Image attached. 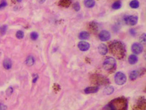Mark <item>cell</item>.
Returning <instances> with one entry per match:
<instances>
[{
    "instance_id": "1",
    "label": "cell",
    "mask_w": 146,
    "mask_h": 110,
    "mask_svg": "<svg viewBox=\"0 0 146 110\" xmlns=\"http://www.w3.org/2000/svg\"><path fill=\"white\" fill-rule=\"evenodd\" d=\"M102 110H128V101L124 96L113 99L104 106Z\"/></svg>"
},
{
    "instance_id": "2",
    "label": "cell",
    "mask_w": 146,
    "mask_h": 110,
    "mask_svg": "<svg viewBox=\"0 0 146 110\" xmlns=\"http://www.w3.org/2000/svg\"><path fill=\"white\" fill-rule=\"evenodd\" d=\"M111 54L118 59H122L126 54V48L124 44L120 41L115 40L109 45Z\"/></svg>"
},
{
    "instance_id": "3",
    "label": "cell",
    "mask_w": 146,
    "mask_h": 110,
    "mask_svg": "<svg viewBox=\"0 0 146 110\" xmlns=\"http://www.w3.org/2000/svg\"><path fill=\"white\" fill-rule=\"evenodd\" d=\"M90 80L92 83L97 85H107L110 83L109 80L102 75L95 74L90 76Z\"/></svg>"
},
{
    "instance_id": "4",
    "label": "cell",
    "mask_w": 146,
    "mask_h": 110,
    "mask_svg": "<svg viewBox=\"0 0 146 110\" xmlns=\"http://www.w3.org/2000/svg\"><path fill=\"white\" fill-rule=\"evenodd\" d=\"M103 65L106 70L113 71L116 68V61L114 57H108L104 61Z\"/></svg>"
},
{
    "instance_id": "5",
    "label": "cell",
    "mask_w": 146,
    "mask_h": 110,
    "mask_svg": "<svg viewBox=\"0 0 146 110\" xmlns=\"http://www.w3.org/2000/svg\"><path fill=\"white\" fill-rule=\"evenodd\" d=\"M146 101L145 98L140 97L138 99L137 102L133 106V110H146Z\"/></svg>"
},
{
    "instance_id": "6",
    "label": "cell",
    "mask_w": 146,
    "mask_h": 110,
    "mask_svg": "<svg viewBox=\"0 0 146 110\" xmlns=\"http://www.w3.org/2000/svg\"><path fill=\"white\" fill-rule=\"evenodd\" d=\"M114 80L116 83L118 85H123L126 82L127 78L124 74L121 72H118L116 74Z\"/></svg>"
},
{
    "instance_id": "7",
    "label": "cell",
    "mask_w": 146,
    "mask_h": 110,
    "mask_svg": "<svg viewBox=\"0 0 146 110\" xmlns=\"http://www.w3.org/2000/svg\"><path fill=\"white\" fill-rule=\"evenodd\" d=\"M124 20L127 25L133 26L138 23V18L137 16L126 15L124 16Z\"/></svg>"
},
{
    "instance_id": "8",
    "label": "cell",
    "mask_w": 146,
    "mask_h": 110,
    "mask_svg": "<svg viewBox=\"0 0 146 110\" xmlns=\"http://www.w3.org/2000/svg\"><path fill=\"white\" fill-rule=\"evenodd\" d=\"M143 47L141 43H135L131 46V50L135 54H139L142 52Z\"/></svg>"
},
{
    "instance_id": "9",
    "label": "cell",
    "mask_w": 146,
    "mask_h": 110,
    "mask_svg": "<svg viewBox=\"0 0 146 110\" xmlns=\"http://www.w3.org/2000/svg\"><path fill=\"white\" fill-rule=\"evenodd\" d=\"M99 37L102 41H107L111 38V34L110 32L107 30L101 31L99 34Z\"/></svg>"
},
{
    "instance_id": "10",
    "label": "cell",
    "mask_w": 146,
    "mask_h": 110,
    "mask_svg": "<svg viewBox=\"0 0 146 110\" xmlns=\"http://www.w3.org/2000/svg\"><path fill=\"white\" fill-rule=\"evenodd\" d=\"M78 48L82 51H88L90 48V44L89 43L86 41H80L79 43Z\"/></svg>"
},
{
    "instance_id": "11",
    "label": "cell",
    "mask_w": 146,
    "mask_h": 110,
    "mask_svg": "<svg viewBox=\"0 0 146 110\" xmlns=\"http://www.w3.org/2000/svg\"><path fill=\"white\" fill-rule=\"evenodd\" d=\"M98 51L100 55H106L108 52V48L106 44H100L98 47Z\"/></svg>"
},
{
    "instance_id": "12",
    "label": "cell",
    "mask_w": 146,
    "mask_h": 110,
    "mask_svg": "<svg viewBox=\"0 0 146 110\" xmlns=\"http://www.w3.org/2000/svg\"><path fill=\"white\" fill-rule=\"evenodd\" d=\"M99 90V88L98 86H93L85 88L84 91L85 93L89 94V93H95L97 92Z\"/></svg>"
},
{
    "instance_id": "13",
    "label": "cell",
    "mask_w": 146,
    "mask_h": 110,
    "mask_svg": "<svg viewBox=\"0 0 146 110\" xmlns=\"http://www.w3.org/2000/svg\"><path fill=\"white\" fill-rule=\"evenodd\" d=\"M141 75V73L140 71L138 70L132 71L130 74V79L131 81H134L136 79Z\"/></svg>"
},
{
    "instance_id": "14",
    "label": "cell",
    "mask_w": 146,
    "mask_h": 110,
    "mask_svg": "<svg viewBox=\"0 0 146 110\" xmlns=\"http://www.w3.org/2000/svg\"><path fill=\"white\" fill-rule=\"evenodd\" d=\"M72 3L71 0H60L59 2V6L63 7H68Z\"/></svg>"
},
{
    "instance_id": "15",
    "label": "cell",
    "mask_w": 146,
    "mask_h": 110,
    "mask_svg": "<svg viewBox=\"0 0 146 110\" xmlns=\"http://www.w3.org/2000/svg\"><path fill=\"white\" fill-rule=\"evenodd\" d=\"M89 33L86 31H83L80 32L79 35V38L81 40H87L89 38Z\"/></svg>"
},
{
    "instance_id": "16",
    "label": "cell",
    "mask_w": 146,
    "mask_h": 110,
    "mask_svg": "<svg viewBox=\"0 0 146 110\" xmlns=\"http://www.w3.org/2000/svg\"><path fill=\"white\" fill-rule=\"evenodd\" d=\"M3 65L4 68L6 69H7V70L10 69L12 68V64L11 60L9 59V58L5 59L3 62Z\"/></svg>"
},
{
    "instance_id": "17",
    "label": "cell",
    "mask_w": 146,
    "mask_h": 110,
    "mask_svg": "<svg viewBox=\"0 0 146 110\" xmlns=\"http://www.w3.org/2000/svg\"><path fill=\"white\" fill-rule=\"evenodd\" d=\"M84 4L88 8H92L95 6L96 2L95 0H84Z\"/></svg>"
},
{
    "instance_id": "18",
    "label": "cell",
    "mask_w": 146,
    "mask_h": 110,
    "mask_svg": "<svg viewBox=\"0 0 146 110\" xmlns=\"http://www.w3.org/2000/svg\"><path fill=\"white\" fill-rule=\"evenodd\" d=\"M128 61L131 64H135L138 62V57L136 55H131L129 56Z\"/></svg>"
},
{
    "instance_id": "19",
    "label": "cell",
    "mask_w": 146,
    "mask_h": 110,
    "mask_svg": "<svg viewBox=\"0 0 146 110\" xmlns=\"http://www.w3.org/2000/svg\"><path fill=\"white\" fill-rule=\"evenodd\" d=\"M89 29L92 32H96L98 30V26L96 23L94 21L90 22L89 25Z\"/></svg>"
},
{
    "instance_id": "20",
    "label": "cell",
    "mask_w": 146,
    "mask_h": 110,
    "mask_svg": "<svg viewBox=\"0 0 146 110\" xmlns=\"http://www.w3.org/2000/svg\"><path fill=\"white\" fill-rule=\"evenodd\" d=\"M139 2L138 0H132L130 3V6L133 9H138L139 7Z\"/></svg>"
},
{
    "instance_id": "21",
    "label": "cell",
    "mask_w": 146,
    "mask_h": 110,
    "mask_svg": "<svg viewBox=\"0 0 146 110\" xmlns=\"http://www.w3.org/2000/svg\"><path fill=\"white\" fill-rule=\"evenodd\" d=\"M35 62V59L32 56H30L27 58L25 61V64L29 66H32Z\"/></svg>"
},
{
    "instance_id": "22",
    "label": "cell",
    "mask_w": 146,
    "mask_h": 110,
    "mask_svg": "<svg viewBox=\"0 0 146 110\" xmlns=\"http://www.w3.org/2000/svg\"><path fill=\"white\" fill-rule=\"evenodd\" d=\"M122 2L120 1H118L114 2L111 6V7L114 10H118L120 9L122 7Z\"/></svg>"
},
{
    "instance_id": "23",
    "label": "cell",
    "mask_w": 146,
    "mask_h": 110,
    "mask_svg": "<svg viewBox=\"0 0 146 110\" xmlns=\"http://www.w3.org/2000/svg\"><path fill=\"white\" fill-rule=\"evenodd\" d=\"M114 88L112 86H107L105 88L104 92L107 95H111L114 92Z\"/></svg>"
},
{
    "instance_id": "24",
    "label": "cell",
    "mask_w": 146,
    "mask_h": 110,
    "mask_svg": "<svg viewBox=\"0 0 146 110\" xmlns=\"http://www.w3.org/2000/svg\"><path fill=\"white\" fill-rule=\"evenodd\" d=\"M73 8L74 9L75 11L76 12H78L80 10V8H81V6L79 4V2H75V3L73 5Z\"/></svg>"
},
{
    "instance_id": "25",
    "label": "cell",
    "mask_w": 146,
    "mask_h": 110,
    "mask_svg": "<svg viewBox=\"0 0 146 110\" xmlns=\"http://www.w3.org/2000/svg\"><path fill=\"white\" fill-rule=\"evenodd\" d=\"M30 37H31V39L32 40H36L38 38V34L36 32H32L31 33V35H30Z\"/></svg>"
},
{
    "instance_id": "26",
    "label": "cell",
    "mask_w": 146,
    "mask_h": 110,
    "mask_svg": "<svg viewBox=\"0 0 146 110\" xmlns=\"http://www.w3.org/2000/svg\"><path fill=\"white\" fill-rule=\"evenodd\" d=\"M16 37L19 39H22L24 37V33L22 31H18L16 33Z\"/></svg>"
},
{
    "instance_id": "27",
    "label": "cell",
    "mask_w": 146,
    "mask_h": 110,
    "mask_svg": "<svg viewBox=\"0 0 146 110\" xmlns=\"http://www.w3.org/2000/svg\"><path fill=\"white\" fill-rule=\"evenodd\" d=\"M7 30V26L6 25H4L0 28V32L2 35H4L6 33Z\"/></svg>"
},
{
    "instance_id": "28",
    "label": "cell",
    "mask_w": 146,
    "mask_h": 110,
    "mask_svg": "<svg viewBox=\"0 0 146 110\" xmlns=\"http://www.w3.org/2000/svg\"><path fill=\"white\" fill-rule=\"evenodd\" d=\"M7 6V2H6V1H2V2L0 4V10L2 9L3 8H4L6 6Z\"/></svg>"
},
{
    "instance_id": "29",
    "label": "cell",
    "mask_w": 146,
    "mask_h": 110,
    "mask_svg": "<svg viewBox=\"0 0 146 110\" xmlns=\"http://www.w3.org/2000/svg\"><path fill=\"white\" fill-rule=\"evenodd\" d=\"M13 92V88L12 87H9L7 91H6V94L8 96H10L12 95V93Z\"/></svg>"
},
{
    "instance_id": "30",
    "label": "cell",
    "mask_w": 146,
    "mask_h": 110,
    "mask_svg": "<svg viewBox=\"0 0 146 110\" xmlns=\"http://www.w3.org/2000/svg\"><path fill=\"white\" fill-rule=\"evenodd\" d=\"M140 40L141 42H146V33H144L140 37Z\"/></svg>"
},
{
    "instance_id": "31",
    "label": "cell",
    "mask_w": 146,
    "mask_h": 110,
    "mask_svg": "<svg viewBox=\"0 0 146 110\" xmlns=\"http://www.w3.org/2000/svg\"><path fill=\"white\" fill-rule=\"evenodd\" d=\"M130 33L131 35L133 36H135L136 34V32L134 29H131L130 30Z\"/></svg>"
},
{
    "instance_id": "32",
    "label": "cell",
    "mask_w": 146,
    "mask_h": 110,
    "mask_svg": "<svg viewBox=\"0 0 146 110\" xmlns=\"http://www.w3.org/2000/svg\"><path fill=\"white\" fill-rule=\"evenodd\" d=\"M7 109L6 106L2 104H0V110H6Z\"/></svg>"
},
{
    "instance_id": "33",
    "label": "cell",
    "mask_w": 146,
    "mask_h": 110,
    "mask_svg": "<svg viewBox=\"0 0 146 110\" xmlns=\"http://www.w3.org/2000/svg\"><path fill=\"white\" fill-rule=\"evenodd\" d=\"M34 75V79L33 80V83H35L36 82H37V79H38V76L37 75V74H35V75Z\"/></svg>"
},
{
    "instance_id": "34",
    "label": "cell",
    "mask_w": 146,
    "mask_h": 110,
    "mask_svg": "<svg viewBox=\"0 0 146 110\" xmlns=\"http://www.w3.org/2000/svg\"><path fill=\"white\" fill-rule=\"evenodd\" d=\"M38 2H39V3H43L44 2L46 1V0H37Z\"/></svg>"
},
{
    "instance_id": "35",
    "label": "cell",
    "mask_w": 146,
    "mask_h": 110,
    "mask_svg": "<svg viewBox=\"0 0 146 110\" xmlns=\"http://www.w3.org/2000/svg\"><path fill=\"white\" fill-rule=\"evenodd\" d=\"M17 1L18 2H21L22 1V0H17Z\"/></svg>"
}]
</instances>
